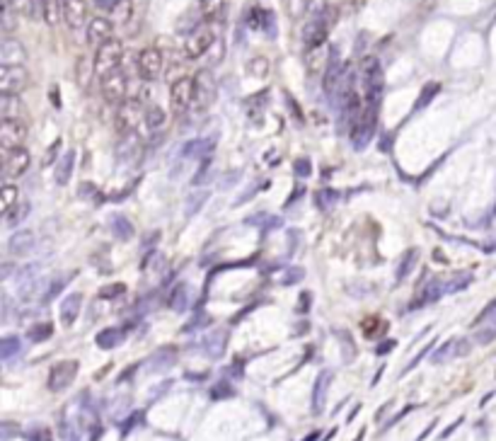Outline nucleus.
Segmentation results:
<instances>
[{
	"instance_id": "nucleus-1",
	"label": "nucleus",
	"mask_w": 496,
	"mask_h": 441,
	"mask_svg": "<svg viewBox=\"0 0 496 441\" xmlns=\"http://www.w3.org/2000/svg\"><path fill=\"white\" fill-rule=\"evenodd\" d=\"M361 85L363 98H366V107L378 109L383 100V90H385V75H383V65L376 56H366L361 61Z\"/></svg>"
},
{
	"instance_id": "nucleus-2",
	"label": "nucleus",
	"mask_w": 496,
	"mask_h": 441,
	"mask_svg": "<svg viewBox=\"0 0 496 441\" xmlns=\"http://www.w3.org/2000/svg\"><path fill=\"white\" fill-rule=\"evenodd\" d=\"M121 63H124V44H121L119 39H111L109 44H104V47H99L97 52H95L93 73L102 80L107 78L109 73L119 70Z\"/></svg>"
},
{
	"instance_id": "nucleus-3",
	"label": "nucleus",
	"mask_w": 496,
	"mask_h": 441,
	"mask_svg": "<svg viewBox=\"0 0 496 441\" xmlns=\"http://www.w3.org/2000/svg\"><path fill=\"white\" fill-rule=\"evenodd\" d=\"M218 42V34H216L214 24L204 22L199 27H194L184 39V56L186 59H201L204 54H209L214 49V44Z\"/></svg>"
},
{
	"instance_id": "nucleus-4",
	"label": "nucleus",
	"mask_w": 496,
	"mask_h": 441,
	"mask_svg": "<svg viewBox=\"0 0 496 441\" xmlns=\"http://www.w3.org/2000/svg\"><path fill=\"white\" fill-rule=\"evenodd\" d=\"M472 281V274H455V277H448V279H431V281L424 286L422 291V301L419 303H433L438 298H443L445 293H458L463 288L470 286Z\"/></svg>"
},
{
	"instance_id": "nucleus-5",
	"label": "nucleus",
	"mask_w": 496,
	"mask_h": 441,
	"mask_svg": "<svg viewBox=\"0 0 496 441\" xmlns=\"http://www.w3.org/2000/svg\"><path fill=\"white\" fill-rule=\"evenodd\" d=\"M332 22H334V10H322L320 15H312L310 22H307V27L303 29V42H305V47L310 49H320L325 47L327 42V34H330L332 29Z\"/></svg>"
},
{
	"instance_id": "nucleus-6",
	"label": "nucleus",
	"mask_w": 496,
	"mask_h": 441,
	"mask_svg": "<svg viewBox=\"0 0 496 441\" xmlns=\"http://www.w3.org/2000/svg\"><path fill=\"white\" fill-rule=\"evenodd\" d=\"M196 102V78H189V75H182L172 83L170 88V107L175 114H184L194 107Z\"/></svg>"
},
{
	"instance_id": "nucleus-7",
	"label": "nucleus",
	"mask_w": 496,
	"mask_h": 441,
	"mask_svg": "<svg viewBox=\"0 0 496 441\" xmlns=\"http://www.w3.org/2000/svg\"><path fill=\"white\" fill-rule=\"evenodd\" d=\"M114 158L119 167H134L141 163V158H143V144H141V136L136 131L121 136L114 148Z\"/></svg>"
},
{
	"instance_id": "nucleus-8",
	"label": "nucleus",
	"mask_w": 496,
	"mask_h": 441,
	"mask_svg": "<svg viewBox=\"0 0 496 441\" xmlns=\"http://www.w3.org/2000/svg\"><path fill=\"white\" fill-rule=\"evenodd\" d=\"M24 139H27V126L22 119H0V148H3V153L22 148Z\"/></svg>"
},
{
	"instance_id": "nucleus-9",
	"label": "nucleus",
	"mask_w": 496,
	"mask_h": 441,
	"mask_svg": "<svg viewBox=\"0 0 496 441\" xmlns=\"http://www.w3.org/2000/svg\"><path fill=\"white\" fill-rule=\"evenodd\" d=\"M85 39L97 52L99 47H104V44H109L114 39V22L109 17H104V15H95V17H90L88 27H85Z\"/></svg>"
},
{
	"instance_id": "nucleus-10",
	"label": "nucleus",
	"mask_w": 496,
	"mask_h": 441,
	"mask_svg": "<svg viewBox=\"0 0 496 441\" xmlns=\"http://www.w3.org/2000/svg\"><path fill=\"white\" fill-rule=\"evenodd\" d=\"M29 85L24 65H0V95H19Z\"/></svg>"
},
{
	"instance_id": "nucleus-11",
	"label": "nucleus",
	"mask_w": 496,
	"mask_h": 441,
	"mask_svg": "<svg viewBox=\"0 0 496 441\" xmlns=\"http://www.w3.org/2000/svg\"><path fill=\"white\" fill-rule=\"evenodd\" d=\"M99 85H102V95L104 100H107L109 105H116L119 107L121 102H126V95H129V78H126L124 70H114V73H109L107 78L99 80Z\"/></svg>"
},
{
	"instance_id": "nucleus-12",
	"label": "nucleus",
	"mask_w": 496,
	"mask_h": 441,
	"mask_svg": "<svg viewBox=\"0 0 496 441\" xmlns=\"http://www.w3.org/2000/svg\"><path fill=\"white\" fill-rule=\"evenodd\" d=\"M145 111L141 107V100H126V102H121L119 107H116V129H119V134H131V131H136V124L138 121H143Z\"/></svg>"
},
{
	"instance_id": "nucleus-13",
	"label": "nucleus",
	"mask_w": 496,
	"mask_h": 441,
	"mask_svg": "<svg viewBox=\"0 0 496 441\" xmlns=\"http://www.w3.org/2000/svg\"><path fill=\"white\" fill-rule=\"evenodd\" d=\"M376 126H378V109L363 107L361 119H358V124L353 126V131H351L353 146H356L358 150H363L373 141V136H376Z\"/></svg>"
},
{
	"instance_id": "nucleus-14",
	"label": "nucleus",
	"mask_w": 496,
	"mask_h": 441,
	"mask_svg": "<svg viewBox=\"0 0 496 441\" xmlns=\"http://www.w3.org/2000/svg\"><path fill=\"white\" fill-rule=\"evenodd\" d=\"M138 73L143 80H155L160 78V73H163V65H165V59L163 54H160V49L155 47H148L143 49V52L138 54Z\"/></svg>"
},
{
	"instance_id": "nucleus-15",
	"label": "nucleus",
	"mask_w": 496,
	"mask_h": 441,
	"mask_svg": "<svg viewBox=\"0 0 496 441\" xmlns=\"http://www.w3.org/2000/svg\"><path fill=\"white\" fill-rule=\"evenodd\" d=\"M78 362H73V359H68V362H58L56 366L51 369V373H49V388L51 390H65L73 383V378L78 376Z\"/></svg>"
},
{
	"instance_id": "nucleus-16",
	"label": "nucleus",
	"mask_w": 496,
	"mask_h": 441,
	"mask_svg": "<svg viewBox=\"0 0 496 441\" xmlns=\"http://www.w3.org/2000/svg\"><path fill=\"white\" fill-rule=\"evenodd\" d=\"M61 5H63V22L68 24V29L88 27V0H61Z\"/></svg>"
},
{
	"instance_id": "nucleus-17",
	"label": "nucleus",
	"mask_w": 496,
	"mask_h": 441,
	"mask_svg": "<svg viewBox=\"0 0 496 441\" xmlns=\"http://www.w3.org/2000/svg\"><path fill=\"white\" fill-rule=\"evenodd\" d=\"M27 63V49L19 39L5 37L0 42V65H24Z\"/></svg>"
},
{
	"instance_id": "nucleus-18",
	"label": "nucleus",
	"mask_w": 496,
	"mask_h": 441,
	"mask_svg": "<svg viewBox=\"0 0 496 441\" xmlns=\"http://www.w3.org/2000/svg\"><path fill=\"white\" fill-rule=\"evenodd\" d=\"M29 163H32V158H29V150L27 148L10 150V153H5V163H3L5 177H8V180H13V177L24 175V172L29 170Z\"/></svg>"
},
{
	"instance_id": "nucleus-19",
	"label": "nucleus",
	"mask_w": 496,
	"mask_h": 441,
	"mask_svg": "<svg viewBox=\"0 0 496 441\" xmlns=\"http://www.w3.org/2000/svg\"><path fill=\"white\" fill-rule=\"evenodd\" d=\"M34 245H37V235H34L32 231H17L10 235L8 240V252L15 257H24L29 255V252L34 250Z\"/></svg>"
},
{
	"instance_id": "nucleus-20",
	"label": "nucleus",
	"mask_w": 496,
	"mask_h": 441,
	"mask_svg": "<svg viewBox=\"0 0 496 441\" xmlns=\"http://www.w3.org/2000/svg\"><path fill=\"white\" fill-rule=\"evenodd\" d=\"M80 308H83V296L80 293H70L61 301V320H63L65 327H70L80 316Z\"/></svg>"
},
{
	"instance_id": "nucleus-21",
	"label": "nucleus",
	"mask_w": 496,
	"mask_h": 441,
	"mask_svg": "<svg viewBox=\"0 0 496 441\" xmlns=\"http://www.w3.org/2000/svg\"><path fill=\"white\" fill-rule=\"evenodd\" d=\"M211 98H214V80H211V75L206 73V70H201V73L196 75V102H194V107L204 109L206 105L211 102Z\"/></svg>"
},
{
	"instance_id": "nucleus-22",
	"label": "nucleus",
	"mask_w": 496,
	"mask_h": 441,
	"mask_svg": "<svg viewBox=\"0 0 496 441\" xmlns=\"http://www.w3.org/2000/svg\"><path fill=\"white\" fill-rule=\"evenodd\" d=\"M24 102L19 95H0V119H22Z\"/></svg>"
},
{
	"instance_id": "nucleus-23",
	"label": "nucleus",
	"mask_w": 496,
	"mask_h": 441,
	"mask_svg": "<svg viewBox=\"0 0 496 441\" xmlns=\"http://www.w3.org/2000/svg\"><path fill=\"white\" fill-rule=\"evenodd\" d=\"M73 167H75V150H65L63 158H61L58 165H56V185L58 187L68 185L70 175H73Z\"/></svg>"
},
{
	"instance_id": "nucleus-24",
	"label": "nucleus",
	"mask_w": 496,
	"mask_h": 441,
	"mask_svg": "<svg viewBox=\"0 0 496 441\" xmlns=\"http://www.w3.org/2000/svg\"><path fill=\"white\" fill-rule=\"evenodd\" d=\"M199 10H201V17L214 24L225 15V0H199Z\"/></svg>"
},
{
	"instance_id": "nucleus-25",
	"label": "nucleus",
	"mask_w": 496,
	"mask_h": 441,
	"mask_svg": "<svg viewBox=\"0 0 496 441\" xmlns=\"http://www.w3.org/2000/svg\"><path fill=\"white\" fill-rule=\"evenodd\" d=\"M143 124L148 126L150 134H160V131L165 129L167 124V114L163 107H158V105H153V107L145 109V116H143Z\"/></svg>"
},
{
	"instance_id": "nucleus-26",
	"label": "nucleus",
	"mask_w": 496,
	"mask_h": 441,
	"mask_svg": "<svg viewBox=\"0 0 496 441\" xmlns=\"http://www.w3.org/2000/svg\"><path fill=\"white\" fill-rule=\"evenodd\" d=\"M39 13H42L44 22L54 27V24H58V17H63V5H61V0H39Z\"/></svg>"
},
{
	"instance_id": "nucleus-27",
	"label": "nucleus",
	"mask_w": 496,
	"mask_h": 441,
	"mask_svg": "<svg viewBox=\"0 0 496 441\" xmlns=\"http://www.w3.org/2000/svg\"><path fill=\"white\" fill-rule=\"evenodd\" d=\"M291 8H293V15H303L307 13L312 15H320L322 10H327V0H291Z\"/></svg>"
},
{
	"instance_id": "nucleus-28",
	"label": "nucleus",
	"mask_w": 496,
	"mask_h": 441,
	"mask_svg": "<svg viewBox=\"0 0 496 441\" xmlns=\"http://www.w3.org/2000/svg\"><path fill=\"white\" fill-rule=\"evenodd\" d=\"M19 204V192L15 185H10V182H5L3 189H0V211L5 214H10V211L15 209V206Z\"/></svg>"
},
{
	"instance_id": "nucleus-29",
	"label": "nucleus",
	"mask_w": 496,
	"mask_h": 441,
	"mask_svg": "<svg viewBox=\"0 0 496 441\" xmlns=\"http://www.w3.org/2000/svg\"><path fill=\"white\" fill-rule=\"evenodd\" d=\"M214 148H216V144L209 139L189 141V144L184 146V158H206Z\"/></svg>"
},
{
	"instance_id": "nucleus-30",
	"label": "nucleus",
	"mask_w": 496,
	"mask_h": 441,
	"mask_svg": "<svg viewBox=\"0 0 496 441\" xmlns=\"http://www.w3.org/2000/svg\"><path fill=\"white\" fill-rule=\"evenodd\" d=\"M225 344H227L225 332L218 330V332L211 334V337H206L204 349H206V354H209L211 359H218V357H223V352H225Z\"/></svg>"
},
{
	"instance_id": "nucleus-31",
	"label": "nucleus",
	"mask_w": 496,
	"mask_h": 441,
	"mask_svg": "<svg viewBox=\"0 0 496 441\" xmlns=\"http://www.w3.org/2000/svg\"><path fill=\"white\" fill-rule=\"evenodd\" d=\"M121 342H124V330H119V327H107V330H102L97 334L99 349H114V347H119Z\"/></svg>"
},
{
	"instance_id": "nucleus-32",
	"label": "nucleus",
	"mask_w": 496,
	"mask_h": 441,
	"mask_svg": "<svg viewBox=\"0 0 496 441\" xmlns=\"http://www.w3.org/2000/svg\"><path fill=\"white\" fill-rule=\"evenodd\" d=\"M330 381H332V373L330 371H322L315 381V398H312V405H315V412H320L322 405H325V395H327V388H330Z\"/></svg>"
},
{
	"instance_id": "nucleus-33",
	"label": "nucleus",
	"mask_w": 496,
	"mask_h": 441,
	"mask_svg": "<svg viewBox=\"0 0 496 441\" xmlns=\"http://www.w3.org/2000/svg\"><path fill=\"white\" fill-rule=\"evenodd\" d=\"M29 209H32V206H29V201L19 199V204L15 206L13 211H10V214H5V226H8V228H17L19 223H22L29 216Z\"/></svg>"
},
{
	"instance_id": "nucleus-34",
	"label": "nucleus",
	"mask_w": 496,
	"mask_h": 441,
	"mask_svg": "<svg viewBox=\"0 0 496 441\" xmlns=\"http://www.w3.org/2000/svg\"><path fill=\"white\" fill-rule=\"evenodd\" d=\"M170 306H172V311H175V313H184L186 311V306H189V288H186L184 284H179V286L172 291Z\"/></svg>"
},
{
	"instance_id": "nucleus-35",
	"label": "nucleus",
	"mask_w": 496,
	"mask_h": 441,
	"mask_svg": "<svg viewBox=\"0 0 496 441\" xmlns=\"http://www.w3.org/2000/svg\"><path fill=\"white\" fill-rule=\"evenodd\" d=\"M0 27L5 34H10L17 27V10L10 5V0H3V15H0Z\"/></svg>"
},
{
	"instance_id": "nucleus-36",
	"label": "nucleus",
	"mask_w": 496,
	"mask_h": 441,
	"mask_svg": "<svg viewBox=\"0 0 496 441\" xmlns=\"http://www.w3.org/2000/svg\"><path fill=\"white\" fill-rule=\"evenodd\" d=\"M111 231H114V235L119 238V240H131V235H134V226H131V221L124 219V216H114V219H111Z\"/></svg>"
},
{
	"instance_id": "nucleus-37",
	"label": "nucleus",
	"mask_w": 496,
	"mask_h": 441,
	"mask_svg": "<svg viewBox=\"0 0 496 441\" xmlns=\"http://www.w3.org/2000/svg\"><path fill=\"white\" fill-rule=\"evenodd\" d=\"M19 352H22V342H19V337H3V342H0V357H3L5 362L17 357Z\"/></svg>"
},
{
	"instance_id": "nucleus-38",
	"label": "nucleus",
	"mask_w": 496,
	"mask_h": 441,
	"mask_svg": "<svg viewBox=\"0 0 496 441\" xmlns=\"http://www.w3.org/2000/svg\"><path fill=\"white\" fill-rule=\"evenodd\" d=\"M54 334V325L51 323H39V325L29 327L27 337L32 339V342H47L49 337Z\"/></svg>"
},
{
	"instance_id": "nucleus-39",
	"label": "nucleus",
	"mask_w": 496,
	"mask_h": 441,
	"mask_svg": "<svg viewBox=\"0 0 496 441\" xmlns=\"http://www.w3.org/2000/svg\"><path fill=\"white\" fill-rule=\"evenodd\" d=\"M417 257H419V250H409L407 255L402 257V262H399V267H397V281H402V279L414 270V265H417Z\"/></svg>"
},
{
	"instance_id": "nucleus-40",
	"label": "nucleus",
	"mask_w": 496,
	"mask_h": 441,
	"mask_svg": "<svg viewBox=\"0 0 496 441\" xmlns=\"http://www.w3.org/2000/svg\"><path fill=\"white\" fill-rule=\"evenodd\" d=\"M10 5L17 10V15L34 17V13H37V8H39V0H10Z\"/></svg>"
},
{
	"instance_id": "nucleus-41",
	"label": "nucleus",
	"mask_w": 496,
	"mask_h": 441,
	"mask_svg": "<svg viewBox=\"0 0 496 441\" xmlns=\"http://www.w3.org/2000/svg\"><path fill=\"white\" fill-rule=\"evenodd\" d=\"M453 357H458V339H450L448 344H443V347L433 354V362L441 364V362H445V359H453Z\"/></svg>"
},
{
	"instance_id": "nucleus-42",
	"label": "nucleus",
	"mask_w": 496,
	"mask_h": 441,
	"mask_svg": "<svg viewBox=\"0 0 496 441\" xmlns=\"http://www.w3.org/2000/svg\"><path fill=\"white\" fill-rule=\"evenodd\" d=\"M165 267H167V260H165V257L160 255V252H153V255H150L148 260H145L143 270H145V272H158V274H160V272H163Z\"/></svg>"
},
{
	"instance_id": "nucleus-43",
	"label": "nucleus",
	"mask_w": 496,
	"mask_h": 441,
	"mask_svg": "<svg viewBox=\"0 0 496 441\" xmlns=\"http://www.w3.org/2000/svg\"><path fill=\"white\" fill-rule=\"evenodd\" d=\"M68 281H70L68 277H58V279H54L51 286H49V291L44 293V301H54V298L58 296V293L63 291L65 286H68Z\"/></svg>"
},
{
	"instance_id": "nucleus-44",
	"label": "nucleus",
	"mask_w": 496,
	"mask_h": 441,
	"mask_svg": "<svg viewBox=\"0 0 496 441\" xmlns=\"http://www.w3.org/2000/svg\"><path fill=\"white\" fill-rule=\"evenodd\" d=\"M487 323H496V298L492 303H489L487 308H484L482 313H479V318L474 320V327H479V325H487Z\"/></svg>"
},
{
	"instance_id": "nucleus-45",
	"label": "nucleus",
	"mask_w": 496,
	"mask_h": 441,
	"mask_svg": "<svg viewBox=\"0 0 496 441\" xmlns=\"http://www.w3.org/2000/svg\"><path fill=\"white\" fill-rule=\"evenodd\" d=\"M494 337H496V323H487L482 330H477V334H474V339H477L479 344H489Z\"/></svg>"
},
{
	"instance_id": "nucleus-46",
	"label": "nucleus",
	"mask_w": 496,
	"mask_h": 441,
	"mask_svg": "<svg viewBox=\"0 0 496 441\" xmlns=\"http://www.w3.org/2000/svg\"><path fill=\"white\" fill-rule=\"evenodd\" d=\"M126 291V286L124 284H109V286H104V288H99V298H116V296H121V293Z\"/></svg>"
},
{
	"instance_id": "nucleus-47",
	"label": "nucleus",
	"mask_w": 496,
	"mask_h": 441,
	"mask_svg": "<svg viewBox=\"0 0 496 441\" xmlns=\"http://www.w3.org/2000/svg\"><path fill=\"white\" fill-rule=\"evenodd\" d=\"M436 93H438V83H431V85H429V88H424L422 98L417 100V109H422L424 105L431 102V98H433V95H436Z\"/></svg>"
},
{
	"instance_id": "nucleus-48",
	"label": "nucleus",
	"mask_w": 496,
	"mask_h": 441,
	"mask_svg": "<svg viewBox=\"0 0 496 441\" xmlns=\"http://www.w3.org/2000/svg\"><path fill=\"white\" fill-rule=\"evenodd\" d=\"M317 201H320L322 209H327V206H332L334 201H337V192H334V189H322V192H317Z\"/></svg>"
},
{
	"instance_id": "nucleus-49",
	"label": "nucleus",
	"mask_w": 496,
	"mask_h": 441,
	"mask_svg": "<svg viewBox=\"0 0 496 441\" xmlns=\"http://www.w3.org/2000/svg\"><path fill=\"white\" fill-rule=\"evenodd\" d=\"M204 199H206V194H196V196H189V204H186V209H184V214H186V219H189L191 214H196V211L201 209V204H204Z\"/></svg>"
},
{
	"instance_id": "nucleus-50",
	"label": "nucleus",
	"mask_w": 496,
	"mask_h": 441,
	"mask_svg": "<svg viewBox=\"0 0 496 441\" xmlns=\"http://www.w3.org/2000/svg\"><path fill=\"white\" fill-rule=\"evenodd\" d=\"M303 277H305L303 267H291V270L286 272V277H283V284H298L303 281Z\"/></svg>"
},
{
	"instance_id": "nucleus-51",
	"label": "nucleus",
	"mask_w": 496,
	"mask_h": 441,
	"mask_svg": "<svg viewBox=\"0 0 496 441\" xmlns=\"http://www.w3.org/2000/svg\"><path fill=\"white\" fill-rule=\"evenodd\" d=\"M296 175L298 177H310V172H312V165H310V160H305V158H301V160H296Z\"/></svg>"
},
{
	"instance_id": "nucleus-52",
	"label": "nucleus",
	"mask_w": 496,
	"mask_h": 441,
	"mask_svg": "<svg viewBox=\"0 0 496 441\" xmlns=\"http://www.w3.org/2000/svg\"><path fill=\"white\" fill-rule=\"evenodd\" d=\"M250 73H255L257 78H264V75H266V61L264 59H255L250 63Z\"/></svg>"
},
{
	"instance_id": "nucleus-53",
	"label": "nucleus",
	"mask_w": 496,
	"mask_h": 441,
	"mask_svg": "<svg viewBox=\"0 0 496 441\" xmlns=\"http://www.w3.org/2000/svg\"><path fill=\"white\" fill-rule=\"evenodd\" d=\"M301 298H303V301H301V311H305V308H307V303H310V298H312V296H310V293H303Z\"/></svg>"
},
{
	"instance_id": "nucleus-54",
	"label": "nucleus",
	"mask_w": 496,
	"mask_h": 441,
	"mask_svg": "<svg viewBox=\"0 0 496 441\" xmlns=\"http://www.w3.org/2000/svg\"><path fill=\"white\" fill-rule=\"evenodd\" d=\"M10 272H13V265H3V272H0V279H8Z\"/></svg>"
}]
</instances>
